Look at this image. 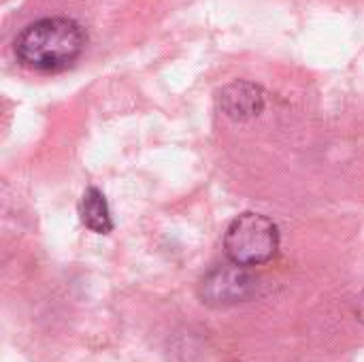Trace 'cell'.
Masks as SVG:
<instances>
[{"instance_id": "obj_1", "label": "cell", "mask_w": 364, "mask_h": 362, "mask_svg": "<svg viewBox=\"0 0 364 362\" xmlns=\"http://www.w3.org/2000/svg\"><path fill=\"white\" fill-rule=\"evenodd\" d=\"M87 43V34L70 17H43L28 23L13 43L21 66L38 73H60L73 66Z\"/></svg>"}, {"instance_id": "obj_2", "label": "cell", "mask_w": 364, "mask_h": 362, "mask_svg": "<svg viewBox=\"0 0 364 362\" xmlns=\"http://www.w3.org/2000/svg\"><path fill=\"white\" fill-rule=\"evenodd\" d=\"M277 224L256 211H245L235 218L224 235V254L241 267H260L271 262L279 252Z\"/></svg>"}, {"instance_id": "obj_3", "label": "cell", "mask_w": 364, "mask_h": 362, "mask_svg": "<svg viewBox=\"0 0 364 362\" xmlns=\"http://www.w3.org/2000/svg\"><path fill=\"white\" fill-rule=\"evenodd\" d=\"M258 290L256 275L241 265L228 262L207 271L198 284V297L209 307H235L247 303Z\"/></svg>"}, {"instance_id": "obj_4", "label": "cell", "mask_w": 364, "mask_h": 362, "mask_svg": "<svg viewBox=\"0 0 364 362\" xmlns=\"http://www.w3.org/2000/svg\"><path fill=\"white\" fill-rule=\"evenodd\" d=\"M218 102L224 115L235 122H247L264 111L267 94L260 85L252 81H232L224 85L218 94Z\"/></svg>"}, {"instance_id": "obj_5", "label": "cell", "mask_w": 364, "mask_h": 362, "mask_svg": "<svg viewBox=\"0 0 364 362\" xmlns=\"http://www.w3.org/2000/svg\"><path fill=\"white\" fill-rule=\"evenodd\" d=\"M79 215L85 228L96 235H109L113 230V220L109 211V203L98 188H87L79 203Z\"/></svg>"}, {"instance_id": "obj_6", "label": "cell", "mask_w": 364, "mask_h": 362, "mask_svg": "<svg viewBox=\"0 0 364 362\" xmlns=\"http://www.w3.org/2000/svg\"><path fill=\"white\" fill-rule=\"evenodd\" d=\"M358 305H360V320H364V294H363V297H360Z\"/></svg>"}]
</instances>
